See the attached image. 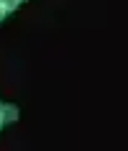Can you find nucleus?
I'll return each instance as SVG.
<instances>
[{
  "instance_id": "nucleus-2",
  "label": "nucleus",
  "mask_w": 128,
  "mask_h": 151,
  "mask_svg": "<svg viewBox=\"0 0 128 151\" xmlns=\"http://www.w3.org/2000/svg\"><path fill=\"white\" fill-rule=\"evenodd\" d=\"M3 16H5V8H3V5H0V18H3Z\"/></svg>"
},
{
  "instance_id": "nucleus-1",
  "label": "nucleus",
  "mask_w": 128,
  "mask_h": 151,
  "mask_svg": "<svg viewBox=\"0 0 128 151\" xmlns=\"http://www.w3.org/2000/svg\"><path fill=\"white\" fill-rule=\"evenodd\" d=\"M0 3H5V8H13V5H16L18 0H0Z\"/></svg>"
}]
</instances>
